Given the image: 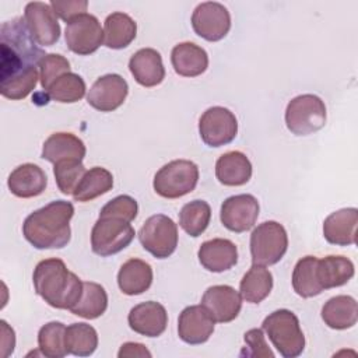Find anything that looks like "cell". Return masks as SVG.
Wrapping results in <instances>:
<instances>
[{
    "mask_svg": "<svg viewBox=\"0 0 358 358\" xmlns=\"http://www.w3.org/2000/svg\"><path fill=\"white\" fill-rule=\"evenodd\" d=\"M46 53L34 39L24 17L0 28V92L11 101L24 99L36 87L39 62Z\"/></svg>",
    "mask_w": 358,
    "mask_h": 358,
    "instance_id": "obj_1",
    "label": "cell"
},
{
    "mask_svg": "<svg viewBox=\"0 0 358 358\" xmlns=\"http://www.w3.org/2000/svg\"><path fill=\"white\" fill-rule=\"evenodd\" d=\"M73 215V203L50 201L24 220L22 235L35 249H62L71 239L70 220Z\"/></svg>",
    "mask_w": 358,
    "mask_h": 358,
    "instance_id": "obj_2",
    "label": "cell"
},
{
    "mask_svg": "<svg viewBox=\"0 0 358 358\" xmlns=\"http://www.w3.org/2000/svg\"><path fill=\"white\" fill-rule=\"evenodd\" d=\"M32 282L35 292L49 306L69 310L78 302L84 285V281L57 257L41 260L34 268Z\"/></svg>",
    "mask_w": 358,
    "mask_h": 358,
    "instance_id": "obj_3",
    "label": "cell"
},
{
    "mask_svg": "<svg viewBox=\"0 0 358 358\" xmlns=\"http://www.w3.org/2000/svg\"><path fill=\"white\" fill-rule=\"evenodd\" d=\"M271 344L284 358H295L305 350V336L299 326L298 316L288 309L271 312L262 324Z\"/></svg>",
    "mask_w": 358,
    "mask_h": 358,
    "instance_id": "obj_4",
    "label": "cell"
},
{
    "mask_svg": "<svg viewBox=\"0 0 358 358\" xmlns=\"http://www.w3.org/2000/svg\"><path fill=\"white\" fill-rule=\"evenodd\" d=\"M199 182V166L189 159H173L154 176L152 187L164 199H179L194 190Z\"/></svg>",
    "mask_w": 358,
    "mask_h": 358,
    "instance_id": "obj_5",
    "label": "cell"
},
{
    "mask_svg": "<svg viewBox=\"0 0 358 358\" xmlns=\"http://www.w3.org/2000/svg\"><path fill=\"white\" fill-rule=\"evenodd\" d=\"M288 249L285 228L277 221L259 224L250 235L252 263L257 266H273L278 263Z\"/></svg>",
    "mask_w": 358,
    "mask_h": 358,
    "instance_id": "obj_6",
    "label": "cell"
},
{
    "mask_svg": "<svg viewBox=\"0 0 358 358\" xmlns=\"http://www.w3.org/2000/svg\"><path fill=\"white\" fill-rule=\"evenodd\" d=\"M326 123V105L313 94L292 98L285 109L287 129L295 136H308L320 130Z\"/></svg>",
    "mask_w": 358,
    "mask_h": 358,
    "instance_id": "obj_7",
    "label": "cell"
},
{
    "mask_svg": "<svg viewBox=\"0 0 358 358\" xmlns=\"http://www.w3.org/2000/svg\"><path fill=\"white\" fill-rule=\"evenodd\" d=\"M134 239L130 222L115 217H99L91 231V249L101 257H108L127 248Z\"/></svg>",
    "mask_w": 358,
    "mask_h": 358,
    "instance_id": "obj_8",
    "label": "cell"
},
{
    "mask_svg": "<svg viewBox=\"0 0 358 358\" xmlns=\"http://www.w3.org/2000/svg\"><path fill=\"white\" fill-rule=\"evenodd\" d=\"M141 246L157 259L169 257L178 246V225L165 214H155L145 220L138 231Z\"/></svg>",
    "mask_w": 358,
    "mask_h": 358,
    "instance_id": "obj_9",
    "label": "cell"
},
{
    "mask_svg": "<svg viewBox=\"0 0 358 358\" xmlns=\"http://www.w3.org/2000/svg\"><path fill=\"white\" fill-rule=\"evenodd\" d=\"M64 39L73 53L87 56L103 43V29L95 15L84 13L67 22Z\"/></svg>",
    "mask_w": 358,
    "mask_h": 358,
    "instance_id": "obj_10",
    "label": "cell"
},
{
    "mask_svg": "<svg viewBox=\"0 0 358 358\" xmlns=\"http://www.w3.org/2000/svg\"><path fill=\"white\" fill-rule=\"evenodd\" d=\"M199 133L208 147L227 145L238 134V120L229 109L211 106L200 116Z\"/></svg>",
    "mask_w": 358,
    "mask_h": 358,
    "instance_id": "obj_11",
    "label": "cell"
},
{
    "mask_svg": "<svg viewBox=\"0 0 358 358\" xmlns=\"http://www.w3.org/2000/svg\"><path fill=\"white\" fill-rule=\"evenodd\" d=\"M193 31L208 42H217L227 36L231 29L228 8L218 1L200 3L192 14Z\"/></svg>",
    "mask_w": 358,
    "mask_h": 358,
    "instance_id": "obj_12",
    "label": "cell"
},
{
    "mask_svg": "<svg viewBox=\"0 0 358 358\" xmlns=\"http://www.w3.org/2000/svg\"><path fill=\"white\" fill-rule=\"evenodd\" d=\"M259 201L252 194H235L221 204L220 220L222 225L236 234L249 231L259 217Z\"/></svg>",
    "mask_w": 358,
    "mask_h": 358,
    "instance_id": "obj_13",
    "label": "cell"
},
{
    "mask_svg": "<svg viewBox=\"0 0 358 358\" xmlns=\"http://www.w3.org/2000/svg\"><path fill=\"white\" fill-rule=\"evenodd\" d=\"M27 25L41 46H53L60 38V24L50 4L43 1H31L24 8Z\"/></svg>",
    "mask_w": 358,
    "mask_h": 358,
    "instance_id": "obj_14",
    "label": "cell"
},
{
    "mask_svg": "<svg viewBox=\"0 0 358 358\" xmlns=\"http://www.w3.org/2000/svg\"><path fill=\"white\" fill-rule=\"evenodd\" d=\"M129 94L127 81L119 74H105L95 80L87 94V102L99 112H112L123 105Z\"/></svg>",
    "mask_w": 358,
    "mask_h": 358,
    "instance_id": "obj_15",
    "label": "cell"
},
{
    "mask_svg": "<svg viewBox=\"0 0 358 358\" xmlns=\"http://www.w3.org/2000/svg\"><path fill=\"white\" fill-rule=\"evenodd\" d=\"M217 323H229L238 317L242 309V296L231 285H213L208 287L203 296L201 303Z\"/></svg>",
    "mask_w": 358,
    "mask_h": 358,
    "instance_id": "obj_16",
    "label": "cell"
},
{
    "mask_svg": "<svg viewBox=\"0 0 358 358\" xmlns=\"http://www.w3.org/2000/svg\"><path fill=\"white\" fill-rule=\"evenodd\" d=\"M215 322L203 305L186 306L178 319V336L190 345L206 343L214 331Z\"/></svg>",
    "mask_w": 358,
    "mask_h": 358,
    "instance_id": "obj_17",
    "label": "cell"
},
{
    "mask_svg": "<svg viewBox=\"0 0 358 358\" xmlns=\"http://www.w3.org/2000/svg\"><path fill=\"white\" fill-rule=\"evenodd\" d=\"M127 322L133 331L145 337H158L168 326V313L159 302L147 301L130 309Z\"/></svg>",
    "mask_w": 358,
    "mask_h": 358,
    "instance_id": "obj_18",
    "label": "cell"
},
{
    "mask_svg": "<svg viewBox=\"0 0 358 358\" xmlns=\"http://www.w3.org/2000/svg\"><path fill=\"white\" fill-rule=\"evenodd\" d=\"M197 257L200 264L211 273H222L238 262L236 245L225 238H214L200 245Z\"/></svg>",
    "mask_w": 358,
    "mask_h": 358,
    "instance_id": "obj_19",
    "label": "cell"
},
{
    "mask_svg": "<svg viewBox=\"0 0 358 358\" xmlns=\"http://www.w3.org/2000/svg\"><path fill=\"white\" fill-rule=\"evenodd\" d=\"M357 224L358 210L355 207L337 210L323 221V236L329 243L336 246L354 245Z\"/></svg>",
    "mask_w": 358,
    "mask_h": 358,
    "instance_id": "obj_20",
    "label": "cell"
},
{
    "mask_svg": "<svg viewBox=\"0 0 358 358\" xmlns=\"http://www.w3.org/2000/svg\"><path fill=\"white\" fill-rule=\"evenodd\" d=\"M129 70L134 80L147 88L161 84L165 78V67L158 50L143 48L129 60Z\"/></svg>",
    "mask_w": 358,
    "mask_h": 358,
    "instance_id": "obj_21",
    "label": "cell"
},
{
    "mask_svg": "<svg viewBox=\"0 0 358 358\" xmlns=\"http://www.w3.org/2000/svg\"><path fill=\"white\" fill-rule=\"evenodd\" d=\"M46 185L48 178L43 169L31 162L18 165L7 179L10 192L20 199H31L42 194Z\"/></svg>",
    "mask_w": 358,
    "mask_h": 358,
    "instance_id": "obj_22",
    "label": "cell"
},
{
    "mask_svg": "<svg viewBox=\"0 0 358 358\" xmlns=\"http://www.w3.org/2000/svg\"><path fill=\"white\" fill-rule=\"evenodd\" d=\"M87 154L85 144L81 138L71 133L59 131L50 134L43 145H42V154L41 157L53 165L59 161L64 159H77L83 161Z\"/></svg>",
    "mask_w": 358,
    "mask_h": 358,
    "instance_id": "obj_23",
    "label": "cell"
},
{
    "mask_svg": "<svg viewBox=\"0 0 358 358\" xmlns=\"http://www.w3.org/2000/svg\"><path fill=\"white\" fill-rule=\"evenodd\" d=\"M171 62L176 74L182 77H197L207 70L208 55L201 46L193 42H180L173 46Z\"/></svg>",
    "mask_w": 358,
    "mask_h": 358,
    "instance_id": "obj_24",
    "label": "cell"
},
{
    "mask_svg": "<svg viewBox=\"0 0 358 358\" xmlns=\"http://www.w3.org/2000/svg\"><path fill=\"white\" fill-rule=\"evenodd\" d=\"M354 263L341 255H330L317 259L316 263V278L323 291L347 284L354 277Z\"/></svg>",
    "mask_w": 358,
    "mask_h": 358,
    "instance_id": "obj_25",
    "label": "cell"
},
{
    "mask_svg": "<svg viewBox=\"0 0 358 358\" xmlns=\"http://www.w3.org/2000/svg\"><path fill=\"white\" fill-rule=\"evenodd\" d=\"M152 267L141 259H129L122 264L117 273L119 289L126 295H140L152 284Z\"/></svg>",
    "mask_w": 358,
    "mask_h": 358,
    "instance_id": "obj_26",
    "label": "cell"
},
{
    "mask_svg": "<svg viewBox=\"0 0 358 358\" xmlns=\"http://www.w3.org/2000/svg\"><path fill=\"white\" fill-rule=\"evenodd\" d=\"M215 176L224 186H242L252 178V164L241 151H228L215 162Z\"/></svg>",
    "mask_w": 358,
    "mask_h": 358,
    "instance_id": "obj_27",
    "label": "cell"
},
{
    "mask_svg": "<svg viewBox=\"0 0 358 358\" xmlns=\"http://www.w3.org/2000/svg\"><path fill=\"white\" fill-rule=\"evenodd\" d=\"M324 324L334 330H345L355 326L358 320V305L350 295H336L322 308Z\"/></svg>",
    "mask_w": 358,
    "mask_h": 358,
    "instance_id": "obj_28",
    "label": "cell"
},
{
    "mask_svg": "<svg viewBox=\"0 0 358 358\" xmlns=\"http://www.w3.org/2000/svg\"><path fill=\"white\" fill-rule=\"evenodd\" d=\"M137 35L136 21L126 13H112L103 24V43L109 49L127 48Z\"/></svg>",
    "mask_w": 358,
    "mask_h": 358,
    "instance_id": "obj_29",
    "label": "cell"
},
{
    "mask_svg": "<svg viewBox=\"0 0 358 358\" xmlns=\"http://www.w3.org/2000/svg\"><path fill=\"white\" fill-rule=\"evenodd\" d=\"M273 289V274L264 266L253 264L239 282V294L249 303H260Z\"/></svg>",
    "mask_w": 358,
    "mask_h": 358,
    "instance_id": "obj_30",
    "label": "cell"
},
{
    "mask_svg": "<svg viewBox=\"0 0 358 358\" xmlns=\"http://www.w3.org/2000/svg\"><path fill=\"white\" fill-rule=\"evenodd\" d=\"M113 187V176L112 173L102 166H94L84 173L77 187L73 192L74 201L87 203L91 201Z\"/></svg>",
    "mask_w": 358,
    "mask_h": 358,
    "instance_id": "obj_31",
    "label": "cell"
},
{
    "mask_svg": "<svg viewBox=\"0 0 358 358\" xmlns=\"http://www.w3.org/2000/svg\"><path fill=\"white\" fill-rule=\"evenodd\" d=\"M108 308V294L105 288L92 281H84L83 294L78 302L70 308V312L84 319H96L105 313Z\"/></svg>",
    "mask_w": 358,
    "mask_h": 358,
    "instance_id": "obj_32",
    "label": "cell"
},
{
    "mask_svg": "<svg viewBox=\"0 0 358 358\" xmlns=\"http://www.w3.org/2000/svg\"><path fill=\"white\" fill-rule=\"evenodd\" d=\"M67 352L76 357H90L98 347V333L87 323H71L66 327Z\"/></svg>",
    "mask_w": 358,
    "mask_h": 358,
    "instance_id": "obj_33",
    "label": "cell"
},
{
    "mask_svg": "<svg viewBox=\"0 0 358 358\" xmlns=\"http://www.w3.org/2000/svg\"><path fill=\"white\" fill-rule=\"evenodd\" d=\"M316 256L299 259L292 271V288L302 298H312L323 292L316 278Z\"/></svg>",
    "mask_w": 358,
    "mask_h": 358,
    "instance_id": "obj_34",
    "label": "cell"
},
{
    "mask_svg": "<svg viewBox=\"0 0 358 358\" xmlns=\"http://www.w3.org/2000/svg\"><path fill=\"white\" fill-rule=\"evenodd\" d=\"M211 220V207L204 200H193L186 203L179 213V225L190 236H200L208 227Z\"/></svg>",
    "mask_w": 358,
    "mask_h": 358,
    "instance_id": "obj_35",
    "label": "cell"
},
{
    "mask_svg": "<svg viewBox=\"0 0 358 358\" xmlns=\"http://www.w3.org/2000/svg\"><path fill=\"white\" fill-rule=\"evenodd\" d=\"M85 91L87 88L83 77L69 71L56 78L45 92L49 99L56 102L74 103L84 98Z\"/></svg>",
    "mask_w": 358,
    "mask_h": 358,
    "instance_id": "obj_36",
    "label": "cell"
},
{
    "mask_svg": "<svg viewBox=\"0 0 358 358\" xmlns=\"http://www.w3.org/2000/svg\"><path fill=\"white\" fill-rule=\"evenodd\" d=\"M66 326L62 322H49L43 324L38 331V348L42 355L48 358L66 357Z\"/></svg>",
    "mask_w": 358,
    "mask_h": 358,
    "instance_id": "obj_37",
    "label": "cell"
},
{
    "mask_svg": "<svg viewBox=\"0 0 358 358\" xmlns=\"http://www.w3.org/2000/svg\"><path fill=\"white\" fill-rule=\"evenodd\" d=\"M87 172L83 161L77 159H64L55 164L53 175L59 190L63 194H73L74 189L77 187L78 182Z\"/></svg>",
    "mask_w": 358,
    "mask_h": 358,
    "instance_id": "obj_38",
    "label": "cell"
},
{
    "mask_svg": "<svg viewBox=\"0 0 358 358\" xmlns=\"http://www.w3.org/2000/svg\"><path fill=\"white\" fill-rule=\"evenodd\" d=\"M70 71V62L57 53H46L39 62L41 87L46 91L62 74Z\"/></svg>",
    "mask_w": 358,
    "mask_h": 358,
    "instance_id": "obj_39",
    "label": "cell"
},
{
    "mask_svg": "<svg viewBox=\"0 0 358 358\" xmlns=\"http://www.w3.org/2000/svg\"><path fill=\"white\" fill-rule=\"evenodd\" d=\"M138 213L137 201L127 194H120L108 201L99 211V217H115L131 222Z\"/></svg>",
    "mask_w": 358,
    "mask_h": 358,
    "instance_id": "obj_40",
    "label": "cell"
},
{
    "mask_svg": "<svg viewBox=\"0 0 358 358\" xmlns=\"http://www.w3.org/2000/svg\"><path fill=\"white\" fill-rule=\"evenodd\" d=\"M245 343L248 350L245 348L241 355H246V357H257V358H263V357H270L273 358L274 354L273 351L268 348V344L266 343L264 338V333L263 329H250L245 333L243 336Z\"/></svg>",
    "mask_w": 358,
    "mask_h": 358,
    "instance_id": "obj_41",
    "label": "cell"
},
{
    "mask_svg": "<svg viewBox=\"0 0 358 358\" xmlns=\"http://www.w3.org/2000/svg\"><path fill=\"white\" fill-rule=\"evenodd\" d=\"M49 4L55 14L66 21V24L74 17L84 14L88 7L87 0H52Z\"/></svg>",
    "mask_w": 358,
    "mask_h": 358,
    "instance_id": "obj_42",
    "label": "cell"
},
{
    "mask_svg": "<svg viewBox=\"0 0 358 358\" xmlns=\"http://www.w3.org/2000/svg\"><path fill=\"white\" fill-rule=\"evenodd\" d=\"M117 357L119 358H126V357H141V358H145V357H151V352L147 350V347L141 343H124L120 345V350L117 352Z\"/></svg>",
    "mask_w": 358,
    "mask_h": 358,
    "instance_id": "obj_43",
    "label": "cell"
},
{
    "mask_svg": "<svg viewBox=\"0 0 358 358\" xmlns=\"http://www.w3.org/2000/svg\"><path fill=\"white\" fill-rule=\"evenodd\" d=\"M1 324V334H3V340H1V345H3V357H8L10 354H13L14 351V345H15V337H14V330L7 324L6 320L0 322Z\"/></svg>",
    "mask_w": 358,
    "mask_h": 358,
    "instance_id": "obj_44",
    "label": "cell"
}]
</instances>
